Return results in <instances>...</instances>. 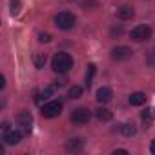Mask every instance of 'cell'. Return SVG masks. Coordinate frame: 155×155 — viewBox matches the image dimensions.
<instances>
[{"instance_id": "cell-22", "label": "cell", "mask_w": 155, "mask_h": 155, "mask_svg": "<svg viewBox=\"0 0 155 155\" xmlns=\"http://www.w3.org/2000/svg\"><path fill=\"white\" fill-rule=\"evenodd\" d=\"M6 88V77H0V90Z\"/></svg>"}, {"instance_id": "cell-3", "label": "cell", "mask_w": 155, "mask_h": 155, "mask_svg": "<svg viewBox=\"0 0 155 155\" xmlns=\"http://www.w3.org/2000/svg\"><path fill=\"white\" fill-rule=\"evenodd\" d=\"M60 113H62V102L60 101H51V102H48V104L42 106V115L46 119H55Z\"/></svg>"}, {"instance_id": "cell-8", "label": "cell", "mask_w": 155, "mask_h": 155, "mask_svg": "<svg viewBox=\"0 0 155 155\" xmlns=\"http://www.w3.org/2000/svg\"><path fill=\"white\" fill-rule=\"evenodd\" d=\"M20 139H22V133H20L18 130H8V131H4V142H6L8 146L18 144Z\"/></svg>"}, {"instance_id": "cell-17", "label": "cell", "mask_w": 155, "mask_h": 155, "mask_svg": "<svg viewBox=\"0 0 155 155\" xmlns=\"http://www.w3.org/2000/svg\"><path fill=\"white\" fill-rule=\"evenodd\" d=\"M95 64H88V71H86V86L90 88L91 82H93V75H95Z\"/></svg>"}, {"instance_id": "cell-10", "label": "cell", "mask_w": 155, "mask_h": 155, "mask_svg": "<svg viewBox=\"0 0 155 155\" xmlns=\"http://www.w3.org/2000/svg\"><path fill=\"white\" fill-rule=\"evenodd\" d=\"M82 146H84V140H82L81 137L69 139V140L66 142V150H68V151H81V150H82Z\"/></svg>"}, {"instance_id": "cell-9", "label": "cell", "mask_w": 155, "mask_h": 155, "mask_svg": "<svg viewBox=\"0 0 155 155\" xmlns=\"http://www.w3.org/2000/svg\"><path fill=\"white\" fill-rule=\"evenodd\" d=\"M111 97H113V91H111L110 88H99V90H97V101H99L101 104L110 102Z\"/></svg>"}, {"instance_id": "cell-19", "label": "cell", "mask_w": 155, "mask_h": 155, "mask_svg": "<svg viewBox=\"0 0 155 155\" xmlns=\"http://www.w3.org/2000/svg\"><path fill=\"white\" fill-rule=\"evenodd\" d=\"M9 6H11V15H18V13H20V8H22L20 0H11Z\"/></svg>"}, {"instance_id": "cell-1", "label": "cell", "mask_w": 155, "mask_h": 155, "mask_svg": "<svg viewBox=\"0 0 155 155\" xmlns=\"http://www.w3.org/2000/svg\"><path fill=\"white\" fill-rule=\"evenodd\" d=\"M51 68H53V71L55 73H68L71 68H73V58H71V55L69 53H57L55 57H53V60H51Z\"/></svg>"}, {"instance_id": "cell-11", "label": "cell", "mask_w": 155, "mask_h": 155, "mask_svg": "<svg viewBox=\"0 0 155 155\" xmlns=\"http://www.w3.org/2000/svg\"><path fill=\"white\" fill-rule=\"evenodd\" d=\"M133 15H135V11H133L131 6H120L117 9V17L120 20H130V18H133Z\"/></svg>"}, {"instance_id": "cell-16", "label": "cell", "mask_w": 155, "mask_h": 155, "mask_svg": "<svg viewBox=\"0 0 155 155\" xmlns=\"http://www.w3.org/2000/svg\"><path fill=\"white\" fill-rule=\"evenodd\" d=\"M33 62H35V68L42 69L46 64V53H33Z\"/></svg>"}, {"instance_id": "cell-6", "label": "cell", "mask_w": 155, "mask_h": 155, "mask_svg": "<svg viewBox=\"0 0 155 155\" xmlns=\"http://www.w3.org/2000/svg\"><path fill=\"white\" fill-rule=\"evenodd\" d=\"M31 122H33V115L29 111H20L17 115V124L24 130V133H29L31 131Z\"/></svg>"}, {"instance_id": "cell-2", "label": "cell", "mask_w": 155, "mask_h": 155, "mask_svg": "<svg viewBox=\"0 0 155 155\" xmlns=\"http://www.w3.org/2000/svg\"><path fill=\"white\" fill-rule=\"evenodd\" d=\"M55 26L58 29H64V31L66 29H71L75 26V17L71 13H68V11H62V13H58L55 17Z\"/></svg>"}, {"instance_id": "cell-12", "label": "cell", "mask_w": 155, "mask_h": 155, "mask_svg": "<svg viewBox=\"0 0 155 155\" xmlns=\"http://www.w3.org/2000/svg\"><path fill=\"white\" fill-rule=\"evenodd\" d=\"M144 102H146V95L142 91H135V93L130 95V104L131 106H142Z\"/></svg>"}, {"instance_id": "cell-20", "label": "cell", "mask_w": 155, "mask_h": 155, "mask_svg": "<svg viewBox=\"0 0 155 155\" xmlns=\"http://www.w3.org/2000/svg\"><path fill=\"white\" fill-rule=\"evenodd\" d=\"M51 93H53V88H46V90L42 91V95H40V99H49V97H51ZM40 99H38L37 102H40Z\"/></svg>"}, {"instance_id": "cell-25", "label": "cell", "mask_w": 155, "mask_h": 155, "mask_svg": "<svg viewBox=\"0 0 155 155\" xmlns=\"http://www.w3.org/2000/svg\"><path fill=\"white\" fill-rule=\"evenodd\" d=\"M113 153H115V155H117V153H128V150H115Z\"/></svg>"}, {"instance_id": "cell-7", "label": "cell", "mask_w": 155, "mask_h": 155, "mask_svg": "<svg viewBox=\"0 0 155 155\" xmlns=\"http://www.w3.org/2000/svg\"><path fill=\"white\" fill-rule=\"evenodd\" d=\"M131 57V49L128 48V46H117V48H113V51H111V58L113 60H126V58H130Z\"/></svg>"}, {"instance_id": "cell-5", "label": "cell", "mask_w": 155, "mask_h": 155, "mask_svg": "<svg viewBox=\"0 0 155 155\" xmlns=\"http://www.w3.org/2000/svg\"><path fill=\"white\" fill-rule=\"evenodd\" d=\"M91 119V113L88 108H77L73 113H71V120L75 124H88Z\"/></svg>"}, {"instance_id": "cell-14", "label": "cell", "mask_w": 155, "mask_h": 155, "mask_svg": "<svg viewBox=\"0 0 155 155\" xmlns=\"http://www.w3.org/2000/svg\"><path fill=\"white\" fill-rule=\"evenodd\" d=\"M120 133L124 135V137H133L135 133H137V128L133 126V124H128V122H124V124H120Z\"/></svg>"}, {"instance_id": "cell-23", "label": "cell", "mask_w": 155, "mask_h": 155, "mask_svg": "<svg viewBox=\"0 0 155 155\" xmlns=\"http://www.w3.org/2000/svg\"><path fill=\"white\" fill-rule=\"evenodd\" d=\"M150 151H151V153H153V155H155V139H153V140H151V146H150Z\"/></svg>"}, {"instance_id": "cell-4", "label": "cell", "mask_w": 155, "mask_h": 155, "mask_svg": "<svg viewBox=\"0 0 155 155\" xmlns=\"http://www.w3.org/2000/svg\"><path fill=\"white\" fill-rule=\"evenodd\" d=\"M151 37V28L150 26H137L135 29H131V40L135 42H144Z\"/></svg>"}, {"instance_id": "cell-21", "label": "cell", "mask_w": 155, "mask_h": 155, "mask_svg": "<svg viewBox=\"0 0 155 155\" xmlns=\"http://www.w3.org/2000/svg\"><path fill=\"white\" fill-rule=\"evenodd\" d=\"M38 40L40 42H49L51 40V35L49 33H38Z\"/></svg>"}, {"instance_id": "cell-26", "label": "cell", "mask_w": 155, "mask_h": 155, "mask_svg": "<svg viewBox=\"0 0 155 155\" xmlns=\"http://www.w3.org/2000/svg\"><path fill=\"white\" fill-rule=\"evenodd\" d=\"M150 64H155V49H153V58H150Z\"/></svg>"}, {"instance_id": "cell-13", "label": "cell", "mask_w": 155, "mask_h": 155, "mask_svg": "<svg viewBox=\"0 0 155 155\" xmlns=\"http://www.w3.org/2000/svg\"><path fill=\"white\" fill-rule=\"evenodd\" d=\"M95 115H97V119L102 120V122H108V120H111V117H113V113H111L110 110H106V108H99V110L95 111Z\"/></svg>"}, {"instance_id": "cell-24", "label": "cell", "mask_w": 155, "mask_h": 155, "mask_svg": "<svg viewBox=\"0 0 155 155\" xmlns=\"http://www.w3.org/2000/svg\"><path fill=\"white\" fill-rule=\"evenodd\" d=\"M66 84V79H60V81H57V86H64Z\"/></svg>"}, {"instance_id": "cell-18", "label": "cell", "mask_w": 155, "mask_h": 155, "mask_svg": "<svg viewBox=\"0 0 155 155\" xmlns=\"http://www.w3.org/2000/svg\"><path fill=\"white\" fill-rule=\"evenodd\" d=\"M68 95H69V99H81L82 97V88L81 86H71Z\"/></svg>"}, {"instance_id": "cell-15", "label": "cell", "mask_w": 155, "mask_h": 155, "mask_svg": "<svg viewBox=\"0 0 155 155\" xmlns=\"http://www.w3.org/2000/svg\"><path fill=\"white\" fill-rule=\"evenodd\" d=\"M142 120L146 122V126H150L151 122H153V119H155V108H148L146 111H142Z\"/></svg>"}]
</instances>
